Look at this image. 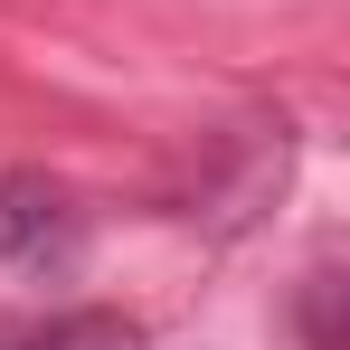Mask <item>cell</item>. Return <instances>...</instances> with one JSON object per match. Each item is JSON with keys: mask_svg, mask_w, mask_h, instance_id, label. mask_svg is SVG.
<instances>
[{"mask_svg": "<svg viewBox=\"0 0 350 350\" xmlns=\"http://www.w3.org/2000/svg\"><path fill=\"white\" fill-rule=\"evenodd\" d=\"M76 246H85V218H76V199L48 171H0V256L10 265L57 275V265H76Z\"/></svg>", "mask_w": 350, "mask_h": 350, "instance_id": "1", "label": "cell"}, {"mask_svg": "<svg viewBox=\"0 0 350 350\" xmlns=\"http://www.w3.org/2000/svg\"><path fill=\"white\" fill-rule=\"evenodd\" d=\"M10 350H133V332L123 322H57V332H29V341H10Z\"/></svg>", "mask_w": 350, "mask_h": 350, "instance_id": "2", "label": "cell"}]
</instances>
